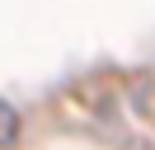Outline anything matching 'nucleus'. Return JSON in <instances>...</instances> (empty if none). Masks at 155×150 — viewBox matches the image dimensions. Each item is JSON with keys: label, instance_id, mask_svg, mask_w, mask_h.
I'll list each match as a JSON object with an SVG mask.
<instances>
[{"label": "nucleus", "instance_id": "f257e3e1", "mask_svg": "<svg viewBox=\"0 0 155 150\" xmlns=\"http://www.w3.org/2000/svg\"><path fill=\"white\" fill-rule=\"evenodd\" d=\"M14 136H19V112H14V103L0 99V150L14 145Z\"/></svg>", "mask_w": 155, "mask_h": 150}]
</instances>
